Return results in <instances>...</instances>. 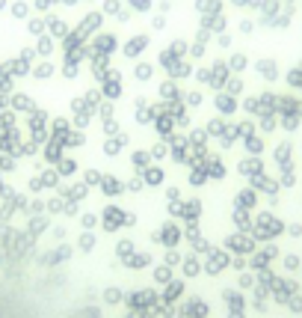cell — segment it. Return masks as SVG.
<instances>
[{
    "instance_id": "1",
    "label": "cell",
    "mask_w": 302,
    "mask_h": 318,
    "mask_svg": "<svg viewBox=\"0 0 302 318\" xmlns=\"http://www.w3.org/2000/svg\"><path fill=\"white\" fill-rule=\"evenodd\" d=\"M104 12H101V9H95V12H86L83 18H80V24H74V27H71V33L77 36V39H80V42H89V39H92V36L98 33L101 27H104Z\"/></svg>"
},
{
    "instance_id": "2",
    "label": "cell",
    "mask_w": 302,
    "mask_h": 318,
    "mask_svg": "<svg viewBox=\"0 0 302 318\" xmlns=\"http://www.w3.org/2000/svg\"><path fill=\"white\" fill-rule=\"evenodd\" d=\"M148 45H151V36L148 33H136V36H131V39L122 45V54H125L128 60H139L142 54L148 51Z\"/></svg>"
},
{
    "instance_id": "3",
    "label": "cell",
    "mask_w": 302,
    "mask_h": 318,
    "mask_svg": "<svg viewBox=\"0 0 302 318\" xmlns=\"http://www.w3.org/2000/svg\"><path fill=\"white\" fill-rule=\"evenodd\" d=\"M101 95H104L107 101H116L118 95H122V71L113 69V66L107 71V77L101 81Z\"/></svg>"
},
{
    "instance_id": "4",
    "label": "cell",
    "mask_w": 302,
    "mask_h": 318,
    "mask_svg": "<svg viewBox=\"0 0 302 318\" xmlns=\"http://www.w3.org/2000/svg\"><path fill=\"white\" fill-rule=\"evenodd\" d=\"M89 45H92V51L95 54H104V57H110V54L118 51V39L113 33H104V30H98V33L92 36Z\"/></svg>"
},
{
    "instance_id": "5",
    "label": "cell",
    "mask_w": 302,
    "mask_h": 318,
    "mask_svg": "<svg viewBox=\"0 0 302 318\" xmlns=\"http://www.w3.org/2000/svg\"><path fill=\"white\" fill-rule=\"evenodd\" d=\"M193 71H196V66H193V60H175L172 66L166 69V77H172V81H187V77H193Z\"/></svg>"
},
{
    "instance_id": "6",
    "label": "cell",
    "mask_w": 302,
    "mask_h": 318,
    "mask_svg": "<svg viewBox=\"0 0 302 318\" xmlns=\"http://www.w3.org/2000/svg\"><path fill=\"white\" fill-rule=\"evenodd\" d=\"M45 21H48V36H53L56 42H63V39L71 33V27H68L66 21L56 15V12H48V15H45Z\"/></svg>"
},
{
    "instance_id": "7",
    "label": "cell",
    "mask_w": 302,
    "mask_h": 318,
    "mask_svg": "<svg viewBox=\"0 0 302 318\" xmlns=\"http://www.w3.org/2000/svg\"><path fill=\"white\" fill-rule=\"evenodd\" d=\"M0 71H6V74H12V77H27V74L33 71V66L24 63L21 57H12V60H3V63H0Z\"/></svg>"
},
{
    "instance_id": "8",
    "label": "cell",
    "mask_w": 302,
    "mask_h": 318,
    "mask_svg": "<svg viewBox=\"0 0 302 318\" xmlns=\"http://www.w3.org/2000/svg\"><path fill=\"white\" fill-rule=\"evenodd\" d=\"M231 77V69H228V63H214L210 66V87L219 89V87H225V81Z\"/></svg>"
},
{
    "instance_id": "9",
    "label": "cell",
    "mask_w": 302,
    "mask_h": 318,
    "mask_svg": "<svg viewBox=\"0 0 302 318\" xmlns=\"http://www.w3.org/2000/svg\"><path fill=\"white\" fill-rule=\"evenodd\" d=\"M89 69H92V74H95V81H104L107 77V71H110V57H104V54H95L92 60H89Z\"/></svg>"
},
{
    "instance_id": "10",
    "label": "cell",
    "mask_w": 302,
    "mask_h": 318,
    "mask_svg": "<svg viewBox=\"0 0 302 318\" xmlns=\"http://www.w3.org/2000/svg\"><path fill=\"white\" fill-rule=\"evenodd\" d=\"M56 51V39L53 36H39L36 39V54H39V60H50V54Z\"/></svg>"
},
{
    "instance_id": "11",
    "label": "cell",
    "mask_w": 302,
    "mask_h": 318,
    "mask_svg": "<svg viewBox=\"0 0 302 318\" xmlns=\"http://www.w3.org/2000/svg\"><path fill=\"white\" fill-rule=\"evenodd\" d=\"M225 24H228V21H225V15H222V12H219V15H201V24L199 27H204V30H210V33H225Z\"/></svg>"
},
{
    "instance_id": "12",
    "label": "cell",
    "mask_w": 302,
    "mask_h": 318,
    "mask_svg": "<svg viewBox=\"0 0 302 318\" xmlns=\"http://www.w3.org/2000/svg\"><path fill=\"white\" fill-rule=\"evenodd\" d=\"M9 104L15 107V110H24V113H33L36 110V101L27 92H9Z\"/></svg>"
},
{
    "instance_id": "13",
    "label": "cell",
    "mask_w": 302,
    "mask_h": 318,
    "mask_svg": "<svg viewBox=\"0 0 302 318\" xmlns=\"http://www.w3.org/2000/svg\"><path fill=\"white\" fill-rule=\"evenodd\" d=\"M53 71H56V66H53L50 60H39L30 74H33L36 81H50V77H53Z\"/></svg>"
},
{
    "instance_id": "14",
    "label": "cell",
    "mask_w": 302,
    "mask_h": 318,
    "mask_svg": "<svg viewBox=\"0 0 302 318\" xmlns=\"http://www.w3.org/2000/svg\"><path fill=\"white\" fill-rule=\"evenodd\" d=\"M160 95H163V101H175V98H181L184 92L178 89V81H172V77H166V81L160 84Z\"/></svg>"
},
{
    "instance_id": "15",
    "label": "cell",
    "mask_w": 302,
    "mask_h": 318,
    "mask_svg": "<svg viewBox=\"0 0 302 318\" xmlns=\"http://www.w3.org/2000/svg\"><path fill=\"white\" fill-rule=\"evenodd\" d=\"M196 12L199 15H219L222 12V0H196Z\"/></svg>"
},
{
    "instance_id": "16",
    "label": "cell",
    "mask_w": 302,
    "mask_h": 318,
    "mask_svg": "<svg viewBox=\"0 0 302 318\" xmlns=\"http://www.w3.org/2000/svg\"><path fill=\"white\" fill-rule=\"evenodd\" d=\"M27 33L30 36H45L48 33V21H45V15H36V18H27Z\"/></svg>"
},
{
    "instance_id": "17",
    "label": "cell",
    "mask_w": 302,
    "mask_h": 318,
    "mask_svg": "<svg viewBox=\"0 0 302 318\" xmlns=\"http://www.w3.org/2000/svg\"><path fill=\"white\" fill-rule=\"evenodd\" d=\"M9 12H12V18H15V21H27V18H30V12H33V6H30L27 0H15V3L9 6Z\"/></svg>"
},
{
    "instance_id": "18",
    "label": "cell",
    "mask_w": 302,
    "mask_h": 318,
    "mask_svg": "<svg viewBox=\"0 0 302 318\" xmlns=\"http://www.w3.org/2000/svg\"><path fill=\"white\" fill-rule=\"evenodd\" d=\"M45 122H48V113L45 110H33V119H30V128H33V134L42 140V134H45Z\"/></svg>"
},
{
    "instance_id": "19",
    "label": "cell",
    "mask_w": 302,
    "mask_h": 318,
    "mask_svg": "<svg viewBox=\"0 0 302 318\" xmlns=\"http://www.w3.org/2000/svg\"><path fill=\"white\" fill-rule=\"evenodd\" d=\"M151 74H154V66H151V63H145V60H139V63L134 66V77L139 81V84L151 81Z\"/></svg>"
},
{
    "instance_id": "20",
    "label": "cell",
    "mask_w": 302,
    "mask_h": 318,
    "mask_svg": "<svg viewBox=\"0 0 302 318\" xmlns=\"http://www.w3.org/2000/svg\"><path fill=\"white\" fill-rule=\"evenodd\" d=\"M166 51L172 54V57H178V60H184V57H187V51H190V42H187V39H175V42L169 45Z\"/></svg>"
},
{
    "instance_id": "21",
    "label": "cell",
    "mask_w": 302,
    "mask_h": 318,
    "mask_svg": "<svg viewBox=\"0 0 302 318\" xmlns=\"http://www.w3.org/2000/svg\"><path fill=\"white\" fill-rule=\"evenodd\" d=\"M63 77H68V81H74V77H77V74H80V63H74V60H63Z\"/></svg>"
},
{
    "instance_id": "22",
    "label": "cell",
    "mask_w": 302,
    "mask_h": 318,
    "mask_svg": "<svg viewBox=\"0 0 302 318\" xmlns=\"http://www.w3.org/2000/svg\"><path fill=\"white\" fill-rule=\"evenodd\" d=\"M122 6H125V0H104V3H101V12L107 18H116Z\"/></svg>"
},
{
    "instance_id": "23",
    "label": "cell",
    "mask_w": 302,
    "mask_h": 318,
    "mask_svg": "<svg viewBox=\"0 0 302 318\" xmlns=\"http://www.w3.org/2000/svg\"><path fill=\"white\" fill-rule=\"evenodd\" d=\"M83 45H86V42H80V39H77L74 33H68L66 39H63V51H66V54L77 51V48H83Z\"/></svg>"
},
{
    "instance_id": "24",
    "label": "cell",
    "mask_w": 302,
    "mask_h": 318,
    "mask_svg": "<svg viewBox=\"0 0 302 318\" xmlns=\"http://www.w3.org/2000/svg\"><path fill=\"white\" fill-rule=\"evenodd\" d=\"M12 89H15V77H12V74H6V71H0V92H3V95H9Z\"/></svg>"
},
{
    "instance_id": "25",
    "label": "cell",
    "mask_w": 302,
    "mask_h": 318,
    "mask_svg": "<svg viewBox=\"0 0 302 318\" xmlns=\"http://www.w3.org/2000/svg\"><path fill=\"white\" fill-rule=\"evenodd\" d=\"M217 107L222 113H231L234 110V95H217Z\"/></svg>"
},
{
    "instance_id": "26",
    "label": "cell",
    "mask_w": 302,
    "mask_h": 318,
    "mask_svg": "<svg viewBox=\"0 0 302 318\" xmlns=\"http://www.w3.org/2000/svg\"><path fill=\"white\" fill-rule=\"evenodd\" d=\"M83 101H86V107H92V110H95V107H98L101 101H104V95H101V89H89Z\"/></svg>"
},
{
    "instance_id": "27",
    "label": "cell",
    "mask_w": 302,
    "mask_h": 318,
    "mask_svg": "<svg viewBox=\"0 0 302 318\" xmlns=\"http://www.w3.org/2000/svg\"><path fill=\"white\" fill-rule=\"evenodd\" d=\"M18 57H21L24 63H30V66H36V63H39V54H36V45H33V48H21V51H18Z\"/></svg>"
},
{
    "instance_id": "28",
    "label": "cell",
    "mask_w": 302,
    "mask_h": 318,
    "mask_svg": "<svg viewBox=\"0 0 302 318\" xmlns=\"http://www.w3.org/2000/svg\"><path fill=\"white\" fill-rule=\"evenodd\" d=\"M125 3H128L134 12H151V6H154L151 0H125Z\"/></svg>"
},
{
    "instance_id": "29",
    "label": "cell",
    "mask_w": 302,
    "mask_h": 318,
    "mask_svg": "<svg viewBox=\"0 0 302 318\" xmlns=\"http://www.w3.org/2000/svg\"><path fill=\"white\" fill-rule=\"evenodd\" d=\"M181 101H184V104H190V107H199V104H201V92H199V89L184 92V95H181Z\"/></svg>"
},
{
    "instance_id": "30",
    "label": "cell",
    "mask_w": 302,
    "mask_h": 318,
    "mask_svg": "<svg viewBox=\"0 0 302 318\" xmlns=\"http://www.w3.org/2000/svg\"><path fill=\"white\" fill-rule=\"evenodd\" d=\"M157 131H160V134H169V131H172V116H169V113H163V116H157Z\"/></svg>"
},
{
    "instance_id": "31",
    "label": "cell",
    "mask_w": 302,
    "mask_h": 318,
    "mask_svg": "<svg viewBox=\"0 0 302 318\" xmlns=\"http://www.w3.org/2000/svg\"><path fill=\"white\" fill-rule=\"evenodd\" d=\"M53 3H59V0H33V9L42 12V15H48L50 9H53Z\"/></svg>"
},
{
    "instance_id": "32",
    "label": "cell",
    "mask_w": 302,
    "mask_h": 318,
    "mask_svg": "<svg viewBox=\"0 0 302 318\" xmlns=\"http://www.w3.org/2000/svg\"><path fill=\"white\" fill-rule=\"evenodd\" d=\"M228 69H231V71H243V69H246V57H243V54H234V57L228 60Z\"/></svg>"
},
{
    "instance_id": "33",
    "label": "cell",
    "mask_w": 302,
    "mask_h": 318,
    "mask_svg": "<svg viewBox=\"0 0 302 318\" xmlns=\"http://www.w3.org/2000/svg\"><path fill=\"white\" fill-rule=\"evenodd\" d=\"M204 48H207V45L193 42V45H190V51H187V60H201V57H204Z\"/></svg>"
},
{
    "instance_id": "34",
    "label": "cell",
    "mask_w": 302,
    "mask_h": 318,
    "mask_svg": "<svg viewBox=\"0 0 302 318\" xmlns=\"http://www.w3.org/2000/svg\"><path fill=\"white\" fill-rule=\"evenodd\" d=\"M225 89H228V95H237V92L243 89V81H240V77H234V74H231V77L225 81Z\"/></svg>"
},
{
    "instance_id": "35",
    "label": "cell",
    "mask_w": 302,
    "mask_h": 318,
    "mask_svg": "<svg viewBox=\"0 0 302 318\" xmlns=\"http://www.w3.org/2000/svg\"><path fill=\"white\" fill-rule=\"evenodd\" d=\"M193 77H196L199 84H210V69H207V66H199V69L193 71Z\"/></svg>"
},
{
    "instance_id": "36",
    "label": "cell",
    "mask_w": 302,
    "mask_h": 318,
    "mask_svg": "<svg viewBox=\"0 0 302 318\" xmlns=\"http://www.w3.org/2000/svg\"><path fill=\"white\" fill-rule=\"evenodd\" d=\"M136 122H139V125H145V122H151V110H148V104H142V107H136Z\"/></svg>"
},
{
    "instance_id": "37",
    "label": "cell",
    "mask_w": 302,
    "mask_h": 318,
    "mask_svg": "<svg viewBox=\"0 0 302 318\" xmlns=\"http://www.w3.org/2000/svg\"><path fill=\"white\" fill-rule=\"evenodd\" d=\"M131 18H134V9H131V6H122L118 15H116V21H118V24H128Z\"/></svg>"
},
{
    "instance_id": "38",
    "label": "cell",
    "mask_w": 302,
    "mask_h": 318,
    "mask_svg": "<svg viewBox=\"0 0 302 318\" xmlns=\"http://www.w3.org/2000/svg\"><path fill=\"white\" fill-rule=\"evenodd\" d=\"M95 110H98L104 119H113V101H101V104L95 107Z\"/></svg>"
},
{
    "instance_id": "39",
    "label": "cell",
    "mask_w": 302,
    "mask_h": 318,
    "mask_svg": "<svg viewBox=\"0 0 302 318\" xmlns=\"http://www.w3.org/2000/svg\"><path fill=\"white\" fill-rule=\"evenodd\" d=\"M66 131H68V119H53V134L56 137H63Z\"/></svg>"
},
{
    "instance_id": "40",
    "label": "cell",
    "mask_w": 302,
    "mask_h": 318,
    "mask_svg": "<svg viewBox=\"0 0 302 318\" xmlns=\"http://www.w3.org/2000/svg\"><path fill=\"white\" fill-rule=\"evenodd\" d=\"M258 71H261L264 77H276V66H273V63H258Z\"/></svg>"
},
{
    "instance_id": "41",
    "label": "cell",
    "mask_w": 302,
    "mask_h": 318,
    "mask_svg": "<svg viewBox=\"0 0 302 318\" xmlns=\"http://www.w3.org/2000/svg\"><path fill=\"white\" fill-rule=\"evenodd\" d=\"M210 30H204V27H199V30H196V42H199V45H207V42H210Z\"/></svg>"
},
{
    "instance_id": "42",
    "label": "cell",
    "mask_w": 302,
    "mask_h": 318,
    "mask_svg": "<svg viewBox=\"0 0 302 318\" xmlns=\"http://www.w3.org/2000/svg\"><path fill=\"white\" fill-rule=\"evenodd\" d=\"M125 140H128V137H125V134H118V140H110V143H107V152H110V155H113V152H118Z\"/></svg>"
},
{
    "instance_id": "43",
    "label": "cell",
    "mask_w": 302,
    "mask_h": 318,
    "mask_svg": "<svg viewBox=\"0 0 302 318\" xmlns=\"http://www.w3.org/2000/svg\"><path fill=\"white\" fill-rule=\"evenodd\" d=\"M15 119V113H9V110H0V128H9Z\"/></svg>"
},
{
    "instance_id": "44",
    "label": "cell",
    "mask_w": 302,
    "mask_h": 318,
    "mask_svg": "<svg viewBox=\"0 0 302 318\" xmlns=\"http://www.w3.org/2000/svg\"><path fill=\"white\" fill-rule=\"evenodd\" d=\"M151 27L154 30H166V15H154L151 18Z\"/></svg>"
},
{
    "instance_id": "45",
    "label": "cell",
    "mask_w": 302,
    "mask_h": 318,
    "mask_svg": "<svg viewBox=\"0 0 302 318\" xmlns=\"http://www.w3.org/2000/svg\"><path fill=\"white\" fill-rule=\"evenodd\" d=\"M104 131H107V134H116L118 122H116V119H104Z\"/></svg>"
},
{
    "instance_id": "46",
    "label": "cell",
    "mask_w": 302,
    "mask_h": 318,
    "mask_svg": "<svg viewBox=\"0 0 302 318\" xmlns=\"http://www.w3.org/2000/svg\"><path fill=\"white\" fill-rule=\"evenodd\" d=\"M148 110H151V116H163V113H166V101H160V104L148 107Z\"/></svg>"
},
{
    "instance_id": "47",
    "label": "cell",
    "mask_w": 302,
    "mask_h": 318,
    "mask_svg": "<svg viewBox=\"0 0 302 318\" xmlns=\"http://www.w3.org/2000/svg\"><path fill=\"white\" fill-rule=\"evenodd\" d=\"M157 9H160V15H166L169 9H172V0H160V3H157Z\"/></svg>"
},
{
    "instance_id": "48",
    "label": "cell",
    "mask_w": 302,
    "mask_h": 318,
    "mask_svg": "<svg viewBox=\"0 0 302 318\" xmlns=\"http://www.w3.org/2000/svg\"><path fill=\"white\" fill-rule=\"evenodd\" d=\"M68 143H71V146H80V143H83V134H80V131H74V134L68 137Z\"/></svg>"
},
{
    "instance_id": "49",
    "label": "cell",
    "mask_w": 302,
    "mask_h": 318,
    "mask_svg": "<svg viewBox=\"0 0 302 318\" xmlns=\"http://www.w3.org/2000/svg\"><path fill=\"white\" fill-rule=\"evenodd\" d=\"M217 42H219V48H228V45H231V39H228L225 33H219V39H217Z\"/></svg>"
},
{
    "instance_id": "50",
    "label": "cell",
    "mask_w": 302,
    "mask_h": 318,
    "mask_svg": "<svg viewBox=\"0 0 302 318\" xmlns=\"http://www.w3.org/2000/svg\"><path fill=\"white\" fill-rule=\"evenodd\" d=\"M240 33H252V21H240Z\"/></svg>"
},
{
    "instance_id": "51",
    "label": "cell",
    "mask_w": 302,
    "mask_h": 318,
    "mask_svg": "<svg viewBox=\"0 0 302 318\" xmlns=\"http://www.w3.org/2000/svg\"><path fill=\"white\" fill-rule=\"evenodd\" d=\"M59 3H63V6H68V9H71V6H77V0H59Z\"/></svg>"
},
{
    "instance_id": "52",
    "label": "cell",
    "mask_w": 302,
    "mask_h": 318,
    "mask_svg": "<svg viewBox=\"0 0 302 318\" xmlns=\"http://www.w3.org/2000/svg\"><path fill=\"white\" fill-rule=\"evenodd\" d=\"M6 101H9V95H3V92H0V110L6 107Z\"/></svg>"
},
{
    "instance_id": "53",
    "label": "cell",
    "mask_w": 302,
    "mask_h": 318,
    "mask_svg": "<svg viewBox=\"0 0 302 318\" xmlns=\"http://www.w3.org/2000/svg\"><path fill=\"white\" fill-rule=\"evenodd\" d=\"M6 6H9V0H0V12H3V9H6Z\"/></svg>"
},
{
    "instance_id": "54",
    "label": "cell",
    "mask_w": 302,
    "mask_h": 318,
    "mask_svg": "<svg viewBox=\"0 0 302 318\" xmlns=\"http://www.w3.org/2000/svg\"><path fill=\"white\" fill-rule=\"evenodd\" d=\"M231 3H234V6H243V3H246V0H231Z\"/></svg>"
},
{
    "instance_id": "55",
    "label": "cell",
    "mask_w": 302,
    "mask_h": 318,
    "mask_svg": "<svg viewBox=\"0 0 302 318\" xmlns=\"http://www.w3.org/2000/svg\"><path fill=\"white\" fill-rule=\"evenodd\" d=\"M77 3H86V0H77Z\"/></svg>"
}]
</instances>
